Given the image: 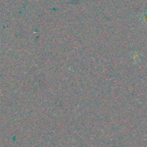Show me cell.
Returning <instances> with one entry per match:
<instances>
[{"mask_svg":"<svg viewBox=\"0 0 147 147\" xmlns=\"http://www.w3.org/2000/svg\"><path fill=\"white\" fill-rule=\"evenodd\" d=\"M143 21H144V23L147 24V15H145V16H144V20H143Z\"/></svg>","mask_w":147,"mask_h":147,"instance_id":"1","label":"cell"}]
</instances>
